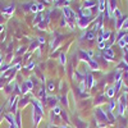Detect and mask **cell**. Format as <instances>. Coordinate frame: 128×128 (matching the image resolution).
Returning a JSON list of instances; mask_svg holds the SVG:
<instances>
[{"label": "cell", "mask_w": 128, "mask_h": 128, "mask_svg": "<svg viewBox=\"0 0 128 128\" xmlns=\"http://www.w3.org/2000/svg\"><path fill=\"white\" fill-rule=\"evenodd\" d=\"M84 78H86V80H84V81H86V88H87V90H90V88H91V86H92V83H94V78H92V76H91L90 73H87Z\"/></svg>", "instance_id": "1"}, {"label": "cell", "mask_w": 128, "mask_h": 128, "mask_svg": "<svg viewBox=\"0 0 128 128\" xmlns=\"http://www.w3.org/2000/svg\"><path fill=\"white\" fill-rule=\"evenodd\" d=\"M13 10H14V4H10L9 6H6L5 9H3V14L6 16V17H9L10 14L13 13Z\"/></svg>", "instance_id": "2"}, {"label": "cell", "mask_w": 128, "mask_h": 128, "mask_svg": "<svg viewBox=\"0 0 128 128\" xmlns=\"http://www.w3.org/2000/svg\"><path fill=\"white\" fill-rule=\"evenodd\" d=\"M96 116H98V118L101 120V122H106V120H108V118H106V114L105 113H102L101 112V109H96Z\"/></svg>", "instance_id": "3"}, {"label": "cell", "mask_w": 128, "mask_h": 128, "mask_svg": "<svg viewBox=\"0 0 128 128\" xmlns=\"http://www.w3.org/2000/svg\"><path fill=\"white\" fill-rule=\"evenodd\" d=\"M104 55H105V59L113 60V50H110V49H105V50H104Z\"/></svg>", "instance_id": "4"}, {"label": "cell", "mask_w": 128, "mask_h": 128, "mask_svg": "<svg viewBox=\"0 0 128 128\" xmlns=\"http://www.w3.org/2000/svg\"><path fill=\"white\" fill-rule=\"evenodd\" d=\"M5 119L8 120L9 124H16V119L12 114H5Z\"/></svg>", "instance_id": "5"}, {"label": "cell", "mask_w": 128, "mask_h": 128, "mask_svg": "<svg viewBox=\"0 0 128 128\" xmlns=\"http://www.w3.org/2000/svg\"><path fill=\"white\" fill-rule=\"evenodd\" d=\"M16 123H17V127L20 128V113L17 112V116H16Z\"/></svg>", "instance_id": "6"}, {"label": "cell", "mask_w": 128, "mask_h": 128, "mask_svg": "<svg viewBox=\"0 0 128 128\" xmlns=\"http://www.w3.org/2000/svg\"><path fill=\"white\" fill-rule=\"evenodd\" d=\"M48 91H54V82L52 81H49L48 83Z\"/></svg>", "instance_id": "7"}, {"label": "cell", "mask_w": 128, "mask_h": 128, "mask_svg": "<svg viewBox=\"0 0 128 128\" xmlns=\"http://www.w3.org/2000/svg\"><path fill=\"white\" fill-rule=\"evenodd\" d=\"M48 102H49L51 106H54V105L56 104V99H55V98H49V99H48Z\"/></svg>", "instance_id": "8"}, {"label": "cell", "mask_w": 128, "mask_h": 128, "mask_svg": "<svg viewBox=\"0 0 128 128\" xmlns=\"http://www.w3.org/2000/svg\"><path fill=\"white\" fill-rule=\"evenodd\" d=\"M114 94H115V90H114V88H109L108 92H106V95H108L109 98H113V95H114Z\"/></svg>", "instance_id": "9"}, {"label": "cell", "mask_w": 128, "mask_h": 128, "mask_svg": "<svg viewBox=\"0 0 128 128\" xmlns=\"http://www.w3.org/2000/svg\"><path fill=\"white\" fill-rule=\"evenodd\" d=\"M84 37H86L87 40H91V38L94 37V32H87V34H86V36H84Z\"/></svg>", "instance_id": "10"}, {"label": "cell", "mask_w": 128, "mask_h": 128, "mask_svg": "<svg viewBox=\"0 0 128 128\" xmlns=\"http://www.w3.org/2000/svg\"><path fill=\"white\" fill-rule=\"evenodd\" d=\"M60 63L62 64L66 63V55H64V54H60Z\"/></svg>", "instance_id": "11"}, {"label": "cell", "mask_w": 128, "mask_h": 128, "mask_svg": "<svg viewBox=\"0 0 128 128\" xmlns=\"http://www.w3.org/2000/svg\"><path fill=\"white\" fill-rule=\"evenodd\" d=\"M62 102H63L64 105H68V101H67V98H66V96H63V98H62Z\"/></svg>", "instance_id": "12"}, {"label": "cell", "mask_w": 128, "mask_h": 128, "mask_svg": "<svg viewBox=\"0 0 128 128\" xmlns=\"http://www.w3.org/2000/svg\"><path fill=\"white\" fill-rule=\"evenodd\" d=\"M54 113L55 114H59L60 113V108H59V106H55V108H54Z\"/></svg>", "instance_id": "13"}, {"label": "cell", "mask_w": 128, "mask_h": 128, "mask_svg": "<svg viewBox=\"0 0 128 128\" xmlns=\"http://www.w3.org/2000/svg\"><path fill=\"white\" fill-rule=\"evenodd\" d=\"M34 66H35V64H34V63H30V64H28V66H27V69H28V68H32V67H34Z\"/></svg>", "instance_id": "14"}, {"label": "cell", "mask_w": 128, "mask_h": 128, "mask_svg": "<svg viewBox=\"0 0 128 128\" xmlns=\"http://www.w3.org/2000/svg\"><path fill=\"white\" fill-rule=\"evenodd\" d=\"M4 30V26H0V31H3Z\"/></svg>", "instance_id": "15"}, {"label": "cell", "mask_w": 128, "mask_h": 128, "mask_svg": "<svg viewBox=\"0 0 128 128\" xmlns=\"http://www.w3.org/2000/svg\"><path fill=\"white\" fill-rule=\"evenodd\" d=\"M60 128H68V127H67V126H62Z\"/></svg>", "instance_id": "16"}, {"label": "cell", "mask_w": 128, "mask_h": 128, "mask_svg": "<svg viewBox=\"0 0 128 128\" xmlns=\"http://www.w3.org/2000/svg\"><path fill=\"white\" fill-rule=\"evenodd\" d=\"M2 110H3V108H2V106H0V114H2Z\"/></svg>", "instance_id": "17"}, {"label": "cell", "mask_w": 128, "mask_h": 128, "mask_svg": "<svg viewBox=\"0 0 128 128\" xmlns=\"http://www.w3.org/2000/svg\"><path fill=\"white\" fill-rule=\"evenodd\" d=\"M0 63H2V58H0Z\"/></svg>", "instance_id": "18"}, {"label": "cell", "mask_w": 128, "mask_h": 128, "mask_svg": "<svg viewBox=\"0 0 128 128\" xmlns=\"http://www.w3.org/2000/svg\"><path fill=\"white\" fill-rule=\"evenodd\" d=\"M120 128H124V127H120Z\"/></svg>", "instance_id": "19"}]
</instances>
